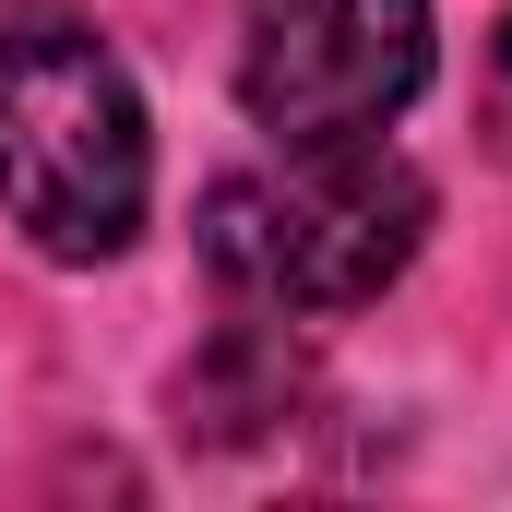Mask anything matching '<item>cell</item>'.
<instances>
[{"label":"cell","instance_id":"7a4b0ae2","mask_svg":"<svg viewBox=\"0 0 512 512\" xmlns=\"http://www.w3.org/2000/svg\"><path fill=\"white\" fill-rule=\"evenodd\" d=\"M429 239V179L382 131L286 143L274 167H227L203 191V262L251 310H358Z\"/></svg>","mask_w":512,"mask_h":512},{"label":"cell","instance_id":"3957f363","mask_svg":"<svg viewBox=\"0 0 512 512\" xmlns=\"http://www.w3.org/2000/svg\"><path fill=\"white\" fill-rule=\"evenodd\" d=\"M429 84V0H239V96L274 143L382 131Z\"/></svg>","mask_w":512,"mask_h":512},{"label":"cell","instance_id":"277c9868","mask_svg":"<svg viewBox=\"0 0 512 512\" xmlns=\"http://www.w3.org/2000/svg\"><path fill=\"white\" fill-rule=\"evenodd\" d=\"M489 96H501V131H512V24H501V48H489Z\"/></svg>","mask_w":512,"mask_h":512},{"label":"cell","instance_id":"6da1fadb","mask_svg":"<svg viewBox=\"0 0 512 512\" xmlns=\"http://www.w3.org/2000/svg\"><path fill=\"white\" fill-rule=\"evenodd\" d=\"M155 143L120 48L72 0H0V215L48 262H108L143 227Z\"/></svg>","mask_w":512,"mask_h":512}]
</instances>
